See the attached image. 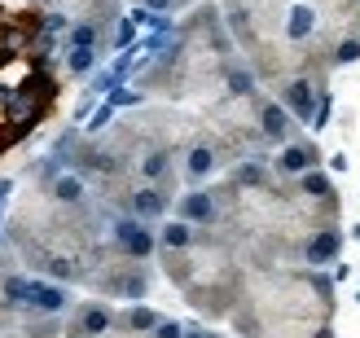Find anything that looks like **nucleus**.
<instances>
[{"instance_id":"0eeeda50","label":"nucleus","mask_w":360,"mask_h":338,"mask_svg":"<svg viewBox=\"0 0 360 338\" xmlns=\"http://www.w3.org/2000/svg\"><path fill=\"white\" fill-rule=\"evenodd\" d=\"M105 242H110V251L128 255V259H141V264L158 259V228L136 216H119L115 211L110 224H105Z\"/></svg>"},{"instance_id":"f03ea898","label":"nucleus","mask_w":360,"mask_h":338,"mask_svg":"<svg viewBox=\"0 0 360 338\" xmlns=\"http://www.w3.org/2000/svg\"><path fill=\"white\" fill-rule=\"evenodd\" d=\"M238 44L229 35V22L220 5H193L185 22H176L172 40L163 53L136 70L132 88L146 97H163V101H220L229 93V70L238 66Z\"/></svg>"},{"instance_id":"9d476101","label":"nucleus","mask_w":360,"mask_h":338,"mask_svg":"<svg viewBox=\"0 0 360 338\" xmlns=\"http://www.w3.org/2000/svg\"><path fill=\"white\" fill-rule=\"evenodd\" d=\"M40 9H49V13H62L70 27L75 22H97V27H119V18H123V9H119V0H35Z\"/></svg>"},{"instance_id":"423d86ee","label":"nucleus","mask_w":360,"mask_h":338,"mask_svg":"<svg viewBox=\"0 0 360 338\" xmlns=\"http://www.w3.org/2000/svg\"><path fill=\"white\" fill-rule=\"evenodd\" d=\"M330 75H321V70H299V75L281 79L273 88V97L290 110V119L299 128H308V123H321L326 119V105H330V88H326Z\"/></svg>"},{"instance_id":"20e7f679","label":"nucleus","mask_w":360,"mask_h":338,"mask_svg":"<svg viewBox=\"0 0 360 338\" xmlns=\"http://www.w3.org/2000/svg\"><path fill=\"white\" fill-rule=\"evenodd\" d=\"M158 268L185 294V304L198 316H207V321L233 316L238 294L250 277V264L242 259L233 238H224L220 228H202L198 242L185 246V251H158Z\"/></svg>"},{"instance_id":"4468645a","label":"nucleus","mask_w":360,"mask_h":338,"mask_svg":"<svg viewBox=\"0 0 360 338\" xmlns=\"http://www.w3.org/2000/svg\"><path fill=\"white\" fill-rule=\"evenodd\" d=\"M198 233H202V228H193V224H185V220L167 216L163 224H158V251H185V246L198 242Z\"/></svg>"},{"instance_id":"ddd939ff","label":"nucleus","mask_w":360,"mask_h":338,"mask_svg":"<svg viewBox=\"0 0 360 338\" xmlns=\"http://www.w3.org/2000/svg\"><path fill=\"white\" fill-rule=\"evenodd\" d=\"M295 128H299V123L290 119V110H285L277 97H268V93H264V97H259V136H264L268 154L281 150V145H290V141L299 136Z\"/></svg>"},{"instance_id":"f257e3e1","label":"nucleus","mask_w":360,"mask_h":338,"mask_svg":"<svg viewBox=\"0 0 360 338\" xmlns=\"http://www.w3.org/2000/svg\"><path fill=\"white\" fill-rule=\"evenodd\" d=\"M62 40L44 27V9L0 5V158L27 141L62 97Z\"/></svg>"},{"instance_id":"1a4fd4ad","label":"nucleus","mask_w":360,"mask_h":338,"mask_svg":"<svg viewBox=\"0 0 360 338\" xmlns=\"http://www.w3.org/2000/svg\"><path fill=\"white\" fill-rule=\"evenodd\" d=\"M119 330V308L105 304V299H84L66 312V334L79 338H115Z\"/></svg>"},{"instance_id":"2eb2a0df","label":"nucleus","mask_w":360,"mask_h":338,"mask_svg":"<svg viewBox=\"0 0 360 338\" xmlns=\"http://www.w3.org/2000/svg\"><path fill=\"white\" fill-rule=\"evenodd\" d=\"M101 48H62V75L66 79H88L101 66Z\"/></svg>"},{"instance_id":"7ed1b4c3","label":"nucleus","mask_w":360,"mask_h":338,"mask_svg":"<svg viewBox=\"0 0 360 338\" xmlns=\"http://www.w3.org/2000/svg\"><path fill=\"white\" fill-rule=\"evenodd\" d=\"M229 321L238 338H334V281L316 268H250Z\"/></svg>"},{"instance_id":"f8f14e48","label":"nucleus","mask_w":360,"mask_h":338,"mask_svg":"<svg viewBox=\"0 0 360 338\" xmlns=\"http://www.w3.org/2000/svg\"><path fill=\"white\" fill-rule=\"evenodd\" d=\"M321 167V145L308 136H295L290 145L273 150V171L281 176V181H299V176H308Z\"/></svg>"},{"instance_id":"9b49d317","label":"nucleus","mask_w":360,"mask_h":338,"mask_svg":"<svg viewBox=\"0 0 360 338\" xmlns=\"http://www.w3.org/2000/svg\"><path fill=\"white\" fill-rule=\"evenodd\" d=\"M176 220H185V224H193V228H220V220H224V202H220V189H189V193H180L176 198V211H172Z\"/></svg>"},{"instance_id":"39448f33","label":"nucleus","mask_w":360,"mask_h":338,"mask_svg":"<svg viewBox=\"0 0 360 338\" xmlns=\"http://www.w3.org/2000/svg\"><path fill=\"white\" fill-rule=\"evenodd\" d=\"M84 286L93 290L97 299H123V304H146V294L154 290V268L141 259H128L110 251V242L93 255L84 273Z\"/></svg>"},{"instance_id":"6e6552de","label":"nucleus","mask_w":360,"mask_h":338,"mask_svg":"<svg viewBox=\"0 0 360 338\" xmlns=\"http://www.w3.org/2000/svg\"><path fill=\"white\" fill-rule=\"evenodd\" d=\"M229 163H224V154L215 150V141L202 132V136H193L185 150H180V181H185L189 189H202L211 176H220Z\"/></svg>"}]
</instances>
